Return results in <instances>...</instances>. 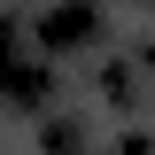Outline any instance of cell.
Masks as SVG:
<instances>
[{"mask_svg": "<svg viewBox=\"0 0 155 155\" xmlns=\"http://www.w3.org/2000/svg\"><path fill=\"white\" fill-rule=\"evenodd\" d=\"M47 155H85V124L78 116H54L47 124Z\"/></svg>", "mask_w": 155, "mask_h": 155, "instance_id": "3", "label": "cell"}, {"mask_svg": "<svg viewBox=\"0 0 155 155\" xmlns=\"http://www.w3.org/2000/svg\"><path fill=\"white\" fill-rule=\"evenodd\" d=\"M47 85H54V78H47V62L23 47V23L0 16V93L8 101H47Z\"/></svg>", "mask_w": 155, "mask_h": 155, "instance_id": "1", "label": "cell"}, {"mask_svg": "<svg viewBox=\"0 0 155 155\" xmlns=\"http://www.w3.org/2000/svg\"><path fill=\"white\" fill-rule=\"evenodd\" d=\"M85 39H101V8L93 0H54L47 16H39V47H85Z\"/></svg>", "mask_w": 155, "mask_h": 155, "instance_id": "2", "label": "cell"}, {"mask_svg": "<svg viewBox=\"0 0 155 155\" xmlns=\"http://www.w3.org/2000/svg\"><path fill=\"white\" fill-rule=\"evenodd\" d=\"M101 85H109L116 109H132V101H140V70H132V62H109V78H101Z\"/></svg>", "mask_w": 155, "mask_h": 155, "instance_id": "4", "label": "cell"}]
</instances>
